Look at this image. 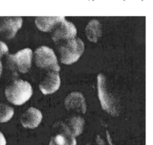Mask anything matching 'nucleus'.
<instances>
[{
    "mask_svg": "<svg viewBox=\"0 0 153 145\" xmlns=\"http://www.w3.org/2000/svg\"><path fill=\"white\" fill-rule=\"evenodd\" d=\"M62 63L72 64L79 60L84 52L85 46L79 38H74L57 45Z\"/></svg>",
    "mask_w": 153,
    "mask_h": 145,
    "instance_id": "f257e3e1",
    "label": "nucleus"
},
{
    "mask_svg": "<svg viewBox=\"0 0 153 145\" xmlns=\"http://www.w3.org/2000/svg\"><path fill=\"white\" fill-rule=\"evenodd\" d=\"M5 95L10 103L16 105H23L32 96V87L26 81L15 80L6 88Z\"/></svg>",
    "mask_w": 153,
    "mask_h": 145,
    "instance_id": "f03ea898",
    "label": "nucleus"
},
{
    "mask_svg": "<svg viewBox=\"0 0 153 145\" xmlns=\"http://www.w3.org/2000/svg\"><path fill=\"white\" fill-rule=\"evenodd\" d=\"M35 62L38 67L48 72L60 71V67L54 50L49 47L41 46L35 51Z\"/></svg>",
    "mask_w": 153,
    "mask_h": 145,
    "instance_id": "7ed1b4c3",
    "label": "nucleus"
},
{
    "mask_svg": "<svg viewBox=\"0 0 153 145\" xmlns=\"http://www.w3.org/2000/svg\"><path fill=\"white\" fill-rule=\"evenodd\" d=\"M32 58V50L25 48L19 50L14 55H8L7 62L11 70L25 74L30 69Z\"/></svg>",
    "mask_w": 153,
    "mask_h": 145,
    "instance_id": "20e7f679",
    "label": "nucleus"
},
{
    "mask_svg": "<svg viewBox=\"0 0 153 145\" xmlns=\"http://www.w3.org/2000/svg\"><path fill=\"white\" fill-rule=\"evenodd\" d=\"M52 31V38L56 45L76 38L77 34L75 25L70 21H66L64 16Z\"/></svg>",
    "mask_w": 153,
    "mask_h": 145,
    "instance_id": "39448f33",
    "label": "nucleus"
},
{
    "mask_svg": "<svg viewBox=\"0 0 153 145\" xmlns=\"http://www.w3.org/2000/svg\"><path fill=\"white\" fill-rule=\"evenodd\" d=\"M97 90L98 98L100 101L102 109L114 116L117 113L116 111L113 97H111L108 93L106 86V78L101 73L97 76Z\"/></svg>",
    "mask_w": 153,
    "mask_h": 145,
    "instance_id": "423d86ee",
    "label": "nucleus"
},
{
    "mask_svg": "<svg viewBox=\"0 0 153 145\" xmlns=\"http://www.w3.org/2000/svg\"><path fill=\"white\" fill-rule=\"evenodd\" d=\"M84 124L85 120L83 117L79 115H73L68 117L65 120L55 123L52 128L65 131L76 138L83 132Z\"/></svg>",
    "mask_w": 153,
    "mask_h": 145,
    "instance_id": "0eeeda50",
    "label": "nucleus"
},
{
    "mask_svg": "<svg viewBox=\"0 0 153 145\" xmlns=\"http://www.w3.org/2000/svg\"><path fill=\"white\" fill-rule=\"evenodd\" d=\"M22 24L21 17H0V33L7 39H12Z\"/></svg>",
    "mask_w": 153,
    "mask_h": 145,
    "instance_id": "6e6552de",
    "label": "nucleus"
},
{
    "mask_svg": "<svg viewBox=\"0 0 153 145\" xmlns=\"http://www.w3.org/2000/svg\"><path fill=\"white\" fill-rule=\"evenodd\" d=\"M61 79L59 72L49 71L39 85L43 94H52L59 89Z\"/></svg>",
    "mask_w": 153,
    "mask_h": 145,
    "instance_id": "1a4fd4ad",
    "label": "nucleus"
},
{
    "mask_svg": "<svg viewBox=\"0 0 153 145\" xmlns=\"http://www.w3.org/2000/svg\"><path fill=\"white\" fill-rule=\"evenodd\" d=\"M65 107L70 111H76L85 114L87 111L85 100L80 92H72L65 99Z\"/></svg>",
    "mask_w": 153,
    "mask_h": 145,
    "instance_id": "9d476101",
    "label": "nucleus"
},
{
    "mask_svg": "<svg viewBox=\"0 0 153 145\" xmlns=\"http://www.w3.org/2000/svg\"><path fill=\"white\" fill-rule=\"evenodd\" d=\"M42 119V115L40 110L30 107L21 115V122L25 128L34 129L39 126Z\"/></svg>",
    "mask_w": 153,
    "mask_h": 145,
    "instance_id": "9b49d317",
    "label": "nucleus"
},
{
    "mask_svg": "<svg viewBox=\"0 0 153 145\" xmlns=\"http://www.w3.org/2000/svg\"><path fill=\"white\" fill-rule=\"evenodd\" d=\"M52 130L57 134L52 137L49 145H76V140L73 135L59 129L52 128Z\"/></svg>",
    "mask_w": 153,
    "mask_h": 145,
    "instance_id": "f8f14e48",
    "label": "nucleus"
},
{
    "mask_svg": "<svg viewBox=\"0 0 153 145\" xmlns=\"http://www.w3.org/2000/svg\"><path fill=\"white\" fill-rule=\"evenodd\" d=\"M64 16H48V17H37L35 19V24L39 30L49 32L54 29L55 25L62 20Z\"/></svg>",
    "mask_w": 153,
    "mask_h": 145,
    "instance_id": "ddd939ff",
    "label": "nucleus"
},
{
    "mask_svg": "<svg viewBox=\"0 0 153 145\" xmlns=\"http://www.w3.org/2000/svg\"><path fill=\"white\" fill-rule=\"evenodd\" d=\"M85 34L88 40L91 42H97L102 36V26L100 23L96 19H93L88 23L85 28Z\"/></svg>",
    "mask_w": 153,
    "mask_h": 145,
    "instance_id": "4468645a",
    "label": "nucleus"
},
{
    "mask_svg": "<svg viewBox=\"0 0 153 145\" xmlns=\"http://www.w3.org/2000/svg\"><path fill=\"white\" fill-rule=\"evenodd\" d=\"M14 110L10 105L0 103V123H7L12 118Z\"/></svg>",
    "mask_w": 153,
    "mask_h": 145,
    "instance_id": "2eb2a0df",
    "label": "nucleus"
},
{
    "mask_svg": "<svg viewBox=\"0 0 153 145\" xmlns=\"http://www.w3.org/2000/svg\"><path fill=\"white\" fill-rule=\"evenodd\" d=\"M8 51H9V48H8L7 45L2 41H0V59L4 55L7 53Z\"/></svg>",
    "mask_w": 153,
    "mask_h": 145,
    "instance_id": "dca6fc26",
    "label": "nucleus"
},
{
    "mask_svg": "<svg viewBox=\"0 0 153 145\" xmlns=\"http://www.w3.org/2000/svg\"><path fill=\"white\" fill-rule=\"evenodd\" d=\"M7 144V141L4 136V135L0 132V145H6Z\"/></svg>",
    "mask_w": 153,
    "mask_h": 145,
    "instance_id": "f3484780",
    "label": "nucleus"
},
{
    "mask_svg": "<svg viewBox=\"0 0 153 145\" xmlns=\"http://www.w3.org/2000/svg\"><path fill=\"white\" fill-rule=\"evenodd\" d=\"M1 72H2V64H1V60H0V76H1Z\"/></svg>",
    "mask_w": 153,
    "mask_h": 145,
    "instance_id": "a211bd4d",
    "label": "nucleus"
}]
</instances>
